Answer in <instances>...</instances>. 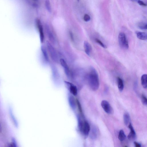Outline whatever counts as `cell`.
<instances>
[{"instance_id":"obj_17","label":"cell","mask_w":147,"mask_h":147,"mask_svg":"<svg viewBox=\"0 0 147 147\" xmlns=\"http://www.w3.org/2000/svg\"><path fill=\"white\" fill-rule=\"evenodd\" d=\"M126 135L123 131L121 130L120 131L118 136V138L120 141H123L125 140L126 139Z\"/></svg>"},{"instance_id":"obj_24","label":"cell","mask_w":147,"mask_h":147,"mask_svg":"<svg viewBox=\"0 0 147 147\" xmlns=\"http://www.w3.org/2000/svg\"><path fill=\"white\" fill-rule=\"evenodd\" d=\"M134 144L135 146L136 147H141V146L140 144L137 143V142H134Z\"/></svg>"},{"instance_id":"obj_13","label":"cell","mask_w":147,"mask_h":147,"mask_svg":"<svg viewBox=\"0 0 147 147\" xmlns=\"http://www.w3.org/2000/svg\"><path fill=\"white\" fill-rule=\"evenodd\" d=\"M141 80L142 86L144 88L146 89L147 87V75L146 74L142 75Z\"/></svg>"},{"instance_id":"obj_16","label":"cell","mask_w":147,"mask_h":147,"mask_svg":"<svg viewBox=\"0 0 147 147\" xmlns=\"http://www.w3.org/2000/svg\"><path fill=\"white\" fill-rule=\"evenodd\" d=\"M117 79L119 90L120 92H122L124 87L123 81L122 79L119 77H118Z\"/></svg>"},{"instance_id":"obj_7","label":"cell","mask_w":147,"mask_h":147,"mask_svg":"<svg viewBox=\"0 0 147 147\" xmlns=\"http://www.w3.org/2000/svg\"><path fill=\"white\" fill-rule=\"evenodd\" d=\"M36 22L37 26L39 30L41 42V43H43L44 39L43 27L41 25L40 20L39 19H37Z\"/></svg>"},{"instance_id":"obj_25","label":"cell","mask_w":147,"mask_h":147,"mask_svg":"<svg viewBox=\"0 0 147 147\" xmlns=\"http://www.w3.org/2000/svg\"><path fill=\"white\" fill-rule=\"evenodd\" d=\"M34 1H38V0H34Z\"/></svg>"},{"instance_id":"obj_5","label":"cell","mask_w":147,"mask_h":147,"mask_svg":"<svg viewBox=\"0 0 147 147\" xmlns=\"http://www.w3.org/2000/svg\"><path fill=\"white\" fill-rule=\"evenodd\" d=\"M80 129L81 131L85 136H87L90 131V127L88 123L84 121L81 123Z\"/></svg>"},{"instance_id":"obj_19","label":"cell","mask_w":147,"mask_h":147,"mask_svg":"<svg viewBox=\"0 0 147 147\" xmlns=\"http://www.w3.org/2000/svg\"><path fill=\"white\" fill-rule=\"evenodd\" d=\"M45 4L46 8L48 11L49 12H51L52 11V9L49 0H46Z\"/></svg>"},{"instance_id":"obj_18","label":"cell","mask_w":147,"mask_h":147,"mask_svg":"<svg viewBox=\"0 0 147 147\" xmlns=\"http://www.w3.org/2000/svg\"><path fill=\"white\" fill-rule=\"evenodd\" d=\"M138 27L142 30H146L147 29V24L146 23L140 22L138 24Z\"/></svg>"},{"instance_id":"obj_10","label":"cell","mask_w":147,"mask_h":147,"mask_svg":"<svg viewBox=\"0 0 147 147\" xmlns=\"http://www.w3.org/2000/svg\"><path fill=\"white\" fill-rule=\"evenodd\" d=\"M128 127L130 130V133L128 136V139L130 140L134 139L136 136V132L135 131L131 123L128 126Z\"/></svg>"},{"instance_id":"obj_20","label":"cell","mask_w":147,"mask_h":147,"mask_svg":"<svg viewBox=\"0 0 147 147\" xmlns=\"http://www.w3.org/2000/svg\"><path fill=\"white\" fill-rule=\"evenodd\" d=\"M141 101L142 104L144 106L147 105V98L145 95H142L141 96Z\"/></svg>"},{"instance_id":"obj_2","label":"cell","mask_w":147,"mask_h":147,"mask_svg":"<svg viewBox=\"0 0 147 147\" xmlns=\"http://www.w3.org/2000/svg\"><path fill=\"white\" fill-rule=\"evenodd\" d=\"M46 46L50 57L53 61L56 63L58 62H59V58L55 48L48 41L46 42Z\"/></svg>"},{"instance_id":"obj_8","label":"cell","mask_w":147,"mask_h":147,"mask_svg":"<svg viewBox=\"0 0 147 147\" xmlns=\"http://www.w3.org/2000/svg\"><path fill=\"white\" fill-rule=\"evenodd\" d=\"M84 48L86 54L88 56H90L92 49L91 46L88 41H85L84 42Z\"/></svg>"},{"instance_id":"obj_12","label":"cell","mask_w":147,"mask_h":147,"mask_svg":"<svg viewBox=\"0 0 147 147\" xmlns=\"http://www.w3.org/2000/svg\"><path fill=\"white\" fill-rule=\"evenodd\" d=\"M123 121L125 124L127 126L129 125L131 123V120L129 114L127 113H125L123 116Z\"/></svg>"},{"instance_id":"obj_9","label":"cell","mask_w":147,"mask_h":147,"mask_svg":"<svg viewBox=\"0 0 147 147\" xmlns=\"http://www.w3.org/2000/svg\"><path fill=\"white\" fill-rule=\"evenodd\" d=\"M46 30L47 33L48 39L52 43H55V39L54 37L53 36L52 32H51L49 27L48 25L46 26Z\"/></svg>"},{"instance_id":"obj_14","label":"cell","mask_w":147,"mask_h":147,"mask_svg":"<svg viewBox=\"0 0 147 147\" xmlns=\"http://www.w3.org/2000/svg\"><path fill=\"white\" fill-rule=\"evenodd\" d=\"M41 49L44 59L46 61L48 62L49 57L46 48L45 47V46H42L41 47Z\"/></svg>"},{"instance_id":"obj_6","label":"cell","mask_w":147,"mask_h":147,"mask_svg":"<svg viewBox=\"0 0 147 147\" xmlns=\"http://www.w3.org/2000/svg\"><path fill=\"white\" fill-rule=\"evenodd\" d=\"M61 64L64 69V71L66 76L68 77H70L72 76L70 70L65 61L63 59H61L60 60Z\"/></svg>"},{"instance_id":"obj_11","label":"cell","mask_w":147,"mask_h":147,"mask_svg":"<svg viewBox=\"0 0 147 147\" xmlns=\"http://www.w3.org/2000/svg\"><path fill=\"white\" fill-rule=\"evenodd\" d=\"M136 34L137 38L141 40H146L147 39V35L146 32L137 31Z\"/></svg>"},{"instance_id":"obj_3","label":"cell","mask_w":147,"mask_h":147,"mask_svg":"<svg viewBox=\"0 0 147 147\" xmlns=\"http://www.w3.org/2000/svg\"><path fill=\"white\" fill-rule=\"evenodd\" d=\"M118 39L119 44L121 48L126 50L129 48V42L124 32H120L119 35Z\"/></svg>"},{"instance_id":"obj_15","label":"cell","mask_w":147,"mask_h":147,"mask_svg":"<svg viewBox=\"0 0 147 147\" xmlns=\"http://www.w3.org/2000/svg\"><path fill=\"white\" fill-rule=\"evenodd\" d=\"M68 83L70 85V92L73 95L75 96L77 93V89L76 86L70 83Z\"/></svg>"},{"instance_id":"obj_23","label":"cell","mask_w":147,"mask_h":147,"mask_svg":"<svg viewBox=\"0 0 147 147\" xmlns=\"http://www.w3.org/2000/svg\"><path fill=\"white\" fill-rule=\"evenodd\" d=\"M91 19V18L90 16L87 14H85L84 16V20L85 21L87 22L90 20Z\"/></svg>"},{"instance_id":"obj_26","label":"cell","mask_w":147,"mask_h":147,"mask_svg":"<svg viewBox=\"0 0 147 147\" xmlns=\"http://www.w3.org/2000/svg\"><path fill=\"white\" fill-rule=\"evenodd\" d=\"M78 1H79V0H78Z\"/></svg>"},{"instance_id":"obj_4","label":"cell","mask_w":147,"mask_h":147,"mask_svg":"<svg viewBox=\"0 0 147 147\" xmlns=\"http://www.w3.org/2000/svg\"><path fill=\"white\" fill-rule=\"evenodd\" d=\"M101 105L104 111L109 114H112L114 113V110L110 104L105 100L102 101L101 103Z\"/></svg>"},{"instance_id":"obj_22","label":"cell","mask_w":147,"mask_h":147,"mask_svg":"<svg viewBox=\"0 0 147 147\" xmlns=\"http://www.w3.org/2000/svg\"><path fill=\"white\" fill-rule=\"evenodd\" d=\"M133 2H137L138 3L139 5L144 6H147L146 4L144 3V2L141 0H131Z\"/></svg>"},{"instance_id":"obj_1","label":"cell","mask_w":147,"mask_h":147,"mask_svg":"<svg viewBox=\"0 0 147 147\" xmlns=\"http://www.w3.org/2000/svg\"><path fill=\"white\" fill-rule=\"evenodd\" d=\"M86 76L88 85L91 88L93 91L98 89L99 85L98 75L94 67H90Z\"/></svg>"},{"instance_id":"obj_21","label":"cell","mask_w":147,"mask_h":147,"mask_svg":"<svg viewBox=\"0 0 147 147\" xmlns=\"http://www.w3.org/2000/svg\"><path fill=\"white\" fill-rule=\"evenodd\" d=\"M95 41L98 44H99L102 47L104 48H106L107 47L105 45V44L103 43L102 42L100 41V40L97 39H95Z\"/></svg>"}]
</instances>
